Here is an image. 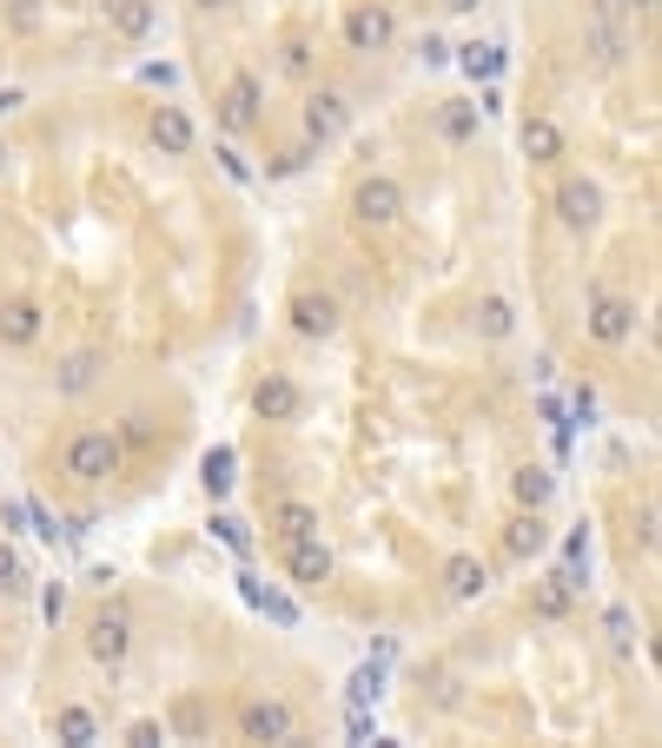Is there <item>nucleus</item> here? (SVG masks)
<instances>
[{"mask_svg": "<svg viewBox=\"0 0 662 748\" xmlns=\"http://www.w3.org/2000/svg\"><path fill=\"white\" fill-rule=\"evenodd\" d=\"M418 53H424V66H444V60H451V46H444V40H424Z\"/></svg>", "mask_w": 662, "mask_h": 748, "instance_id": "58836bf2", "label": "nucleus"}, {"mask_svg": "<svg viewBox=\"0 0 662 748\" xmlns=\"http://www.w3.org/2000/svg\"><path fill=\"white\" fill-rule=\"evenodd\" d=\"M438 126H444V139H451V146H464V139H477V106H464V99H451Z\"/></svg>", "mask_w": 662, "mask_h": 748, "instance_id": "cd10ccee", "label": "nucleus"}, {"mask_svg": "<svg viewBox=\"0 0 662 748\" xmlns=\"http://www.w3.org/2000/svg\"><path fill=\"white\" fill-rule=\"evenodd\" d=\"M517 146H524V159H530V166H557V159H564V126L537 113V119H524Z\"/></svg>", "mask_w": 662, "mask_h": 748, "instance_id": "2eb2a0df", "label": "nucleus"}, {"mask_svg": "<svg viewBox=\"0 0 662 748\" xmlns=\"http://www.w3.org/2000/svg\"><path fill=\"white\" fill-rule=\"evenodd\" d=\"M126 742H133V748H159V742H166V729H159V723H133Z\"/></svg>", "mask_w": 662, "mask_h": 748, "instance_id": "473e14b6", "label": "nucleus"}, {"mask_svg": "<svg viewBox=\"0 0 662 748\" xmlns=\"http://www.w3.org/2000/svg\"><path fill=\"white\" fill-rule=\"evenodd\" d=\"M610 636H617V643H623V650H630V643H637V636H630V610H610Z\"/></svg>", "mask_w": 662, "mask_h": 748, "instance_id": "4c0bfd02", "label": "nucleus"}, {"mask_svg": "<svg viewBox=\"0 0 662 748\" xmlns=\"http://www.w3.org/2000/svg\"><path fill=\"white\" fill-rule=\"evenodd\" d=\"M458 66H464L471 80H497V73H504V46H491V40H471V46H458Z\"/></svg>", "mask_w": 662, "mask_h": 748, "instance_id": "5701e85b", "label": "nucleus"}, {"mask_svg": "<svg viewBox=\"0 0 662 748\" xmlns=\"http://www.w3.org/2000/svg\"><path fill=\"white\" fill-rule=\"evenodd\" d=\"M305 139L312 146H332V139H345V126H351V106H345V93H305Z\"/></svg>", "mask_w": 662, "mask_h": 748, "instance_id": "0eeeda50", "label": "nucleus"}, {"mask_svg": "<svg viewBox=\"0 0 662 748\" xmlns=\"http://www.w3.org/2000/svg\"><path fill=\"white\" fill-rule=\"evenodd\" d=\"M259 99H265L259 73H232L225 93H219V126H225V133H252V126H259Z\"/></svg>", "mask_w": 662, "mask_h": 748, "instance_id": "423d86ee", "label": "nucleus"}, {"mask_svg": "<svg viewBox=\"0 0 662 748\" xmlns=\"http://www.w3.org/2000/svg\"><path fill=\"white\" fill-rule=\"evenodd\" d=\"M550 491H557V477H550V471H537V464L511 471V497H517V510H544V504H550Z\"/></svg>", "mask_w": 662, "mask_h": 748, "instance_id": "6ab92c4d", "label": "nucleus"}, {"mask_svg": "<svg viewBox=\"0 0 662 748\" xmlns=\"http://www.w3.org/2000/svg\"><path fill=\"white\" fill-rule=\"evenodd\" d=\"M378 696H385V656L365 663V670H351V683H345V703H358V709H371Z\"/></svg>", "mask_w": 662, "mask_h": 748, "instance_id": "a878e982", "label": "nucleus"}, {"mask_svg": "<svg viewBox=\"0 0 662 748\" xmlns=\"http://www.w3.org/2000/svg\"><path fill=\"white\" fill-rule=\"evenodd\" d=\"M146 133H153V146L166 152V159H186L192 152V119H186V106H153V119H146Z\"/></svg>", "mask_w": 662, "mask_h": 748, "instance_id": "9b49d317", "label": "nucleus"}, {"mask_svg": "<svg viewBox=\"0 0 662 748\" xmlns=\"http://www.w3.org/2000/svg\"><path fill=\"white\" fill-rule=\"evenodd\" d=\"M398 40V13L385 7V0H358L351 13H345V46L351 53H385Z\"/></svg>", "mask_w": 662, "mask_h": 748, "instance_id": "7ed1b4c3", "label": "nucleus"}, {"mask_svg": "<svg viewBox=\"0 0 662 748\" xmlns=\"http://www.w3.org/2000/svg\"><path fill=\"white\" fill-rule=\"evenodd\" d=\"M53 736H60V742H73V748H86V742H99V723H93V709L66 703V709L53 716Z\"/></svg>", "mask_w": 662, "mask_h": 748, "instance_id": "4be33fe9", "label": "nucleus"}, {"mask_svg": "<svg viewBox=\"0 0 662 748\" xmlns=\"http://www.w3.org/2000/svg\"><path fill=\"white\" fill-rule=\"evenodd\" d=\"M285 318H292L298 338H332V331H338V298H325V292H298Z\"/></svg>", "mask_w": 662, "mask_h": 748, "instance_id": "ddd939ff", "label": "nucleus"}, {"mask_svg": "<svg viewBox=\"0 0 662 748\" xmlns=\"http://www.w3.org/2000/svg\"><path fill=\"white\" fill-rule=\"evenodd\" d=\"M93 378H99V351H73V358L60 365L53 391H60V398H80V391H93Z\"/></svg>", "mask_w": 662, "mask_h": 748, "instance_id": "aec40b11", "label": "nucleus"}, {"mask_svg": "<svg viewBox=\"0 0 662 748\" xmlns=\"http://www.w3.org/2000/svg\"><path fill=\"white\" fill-rule=\"evenodd\" d=\"M285 73H292V80L312 73V46H305V40H285Z\"/></svg>", "mask_w": 662, "mask_h": 748, "instance_id": "2f4dec72", "label": "nucleus"}, {"mask_svg": "<svg viewBox=\"0 0 662 748\" xmlns=\"http://www.w3.org/2000/svg\"><path fill=\"white\" fill-rule=\"evenodd\" d=\"M199 477H206V491H212V497H225V491L239 484V477H232V451H225V444H219V451H206Z\"/></svg>", "mask_w": 662, "mask_h": 748, "instance_id": "c85d7f7f", "label": "nucleus"}, {"mask_svg": "<svg viewBox=\"0 0 662 748\" xmlns=\"http://www.w3.org/2000/svg\"><path fill=\"white\" fill-rule=\"evenodd\" d=\"M219 166H225V179H239V186H245V179H252V166H245V159H239V152H232V146H225V152H219Z\"/></svg>", "mask_w": 662, "mask_h": 748, "instance_id": "72a5a7b5", "label": "nucleus"}, {"mask_svg": "<svg viewBox=\"0 0 662 748\" xmlns=\"http://www.w3.org/2000/svg\"><path fill=\"white\" fill-rule=\"evenodd\" d=\"M504 550H511V557H544V550H550V524H544L537 510H524V517L504 530Z\"/></svg>", "mask_w": 662, "mask_h": 748, "instance_id": "dca6fc26", "label": "nucleus"}, {"mask_svg": "<svg viewBox=\"0 0 662 748\" xmlns=\"http://www.w3.org/2000/svg\"><path fill=\"white\" fill-rule=\"evenodd\" d=\"M444 7H451V13H477L484 0H444Z\"/></svg>", "mask_w": 662, "mask_h": 748, "instance_id": "a19ab883", "label": "nucleus"}, {"mask_svg": "<svg viewBox=\"0 0 662 748\" xmlns=\"http://www.w3.org/2000/svg\"><path fill=\"white\" fill-rule=\"evenodd\" d=\"M570 603H577V597L564 590V577H544V583L530 590V617H544V623H564V617H570Z\"/></svg>", "mask_w": 662, "mask_h": 748, "instance_id": "412c9836", "label": "nucleus"}, {"mask_svg": "<svg viewBox=\"0 0 662 748\" xmlns=\"http://www.w3.org/2000/svg\"><path fill=\"white\" fill-rule=\"evenodd\" d=\"M570 404H577V418H584V424L597 418V391H590V384H577V398H570Z\"/></svg>", "mask_w": 662, "mask_h": 748, "instance_id": "e433bc0d", "label": "nucleus"}, {"mask_svg": "<svg viewBox=\"0 0 662 748\" xmlns=\"http://www.w3.org/2000/svg\"><path fill=\"white\" fill-rule=\"evenodd\" d=\"M557 212H564L570 232H590V225L603 219V186H597V179H570V186L557 192Z\"/></svg>", "mask_w": 662, "mask_h": 748, "instance_id": "f8f14e48", "label": "nucleus"}, {"mask_svg": "<svg viewBox=\"0 0 662 748\" xmlns=\"http://www.w3.org/2000/svg\"><path fill=\"white\" fill-rule=\"evenodd\" d=\"M239 583H245V603H252V610H265L279 630H292V623H298V603H292V597H279V590H259L252 577H239Z\"/></svg>", "mask_w": 662, "mask_h": 748, "instance_id": "393cba45", "label": "nucleus"}, {"mask_svg": "<svg viewBox=\"0 0 662 748\" xmlns=\"http://www.w3.org/2000/svg\"><path fill=\"white\" fill-rule=\"evenodd\" d=\"M40 325H46V312H40L33 298H7V305H0V345L27 351V345L40 338Z\"/></svg>", "mask_w": 662, "mask_h": 748, "instance_id": "4468645a", "label": "nucleus"}, {"mask_svg": "<svg viewBox=\"0 0 662 748\" xmlns=\"http://www.w3.org/2000/svg\"><path fill=\"white\" fill-rule=\"evenodd\" d=\"M298 404H305V398H298V384H292L285 371H265V378L252 384V411H259L265 424H292Z\"/></svg>", "mask_w": 662, "mask_h": 748, "instance_id": "1a4fd4ad", "label": "nucleus"}, {"mask_svg": "<svg viewBox=\"0 0 662 748\" xmlns=\"http://www.w3.org/2000/svg\"><path fill=\"white\" fill-rule=\"evenodd\" d=\"M192 7H225V0H192Z\"/></svg>", "mask_w": 662, "mask_h": 748, "instance_id": "37998d69", "label": "nucleus"}, {"mask_svg": "<svg viewBox=\"0 0 662 748\" xmlns=\"http://www.w3.org/2000/svg\"><path fill=\"white\" fill-rule=\"evenodd\" d=\"M13 577H20V550L0 537V583H13Z\"/></svg>", "mask_w": 662, "mask_h": 748, "instance_id": "c9c22d12", "label": "nucleus"}, {"mask_svg": "<svg viewBox=\"0 0 662 748\" xmlns=\"http://www.w3.org/2000/svg\"><path fill=\"white\" fill-rule=\"evenodd\" d=\"M285 570H292V583H298V590H318V583L332 577V550L318 544V530L285 544Z\"/></svg>", "mask_w": 662, "mask_h": 748, "instance_id": "9d476101", "label": "nucleus"}, {"mask_svg": "<svg viewBox=\"0 0 662 748\" xmlns=\"http://www.w3.org/2000/svg\"><path fill=\"white\" fill-rule=\"evenodd\" d=\"M272 530H279L285 544H292V537H312V530H318V510H312V504H298V497H285V504L272 510Z\"/></svg>", "mask_w": 662, "mask_h": 748, "instance_id": "b1692460", "label": "nucleus"}, {"mask_svg": "<svg viewBox=\"0 0 662 748\" xmlns=\"http://www.w3.org/2000/svg\"><path fill=\"white\" fill-rule=\"evenodd\" d=\"M60 610H66V590H60V583H53V590H46V597H40V617H46V623H60Z\"/></svg>", "mask_w": 662, "mask_h": 748, "instance_id": "f704fd0d", "label": "nucleus"}, {"mask_svg": "<svg viewBox=\"0 0 662 748\" xmlns=\"http://www.w3.org/2000/svg\"><path fill=\"white\" fill-rule=\"evenodd\" d=\"M351 219H358L365 232L398 225V219H404V186H398L391 172H365V179H358V192H351Z\"/></svg>", "mask_w": 662, "mask_h": 748, "instance_id": "f257e3e1", "label": "nucleus"}, {"mask_svg": "<svg viewBox=\"0 0 662 748\" xmlns=\"http://www.w3.org/2000/svg\"><path fill=\"white\" fill-rule=\"evenodd\" d=\"M13 106H27V93H20V86H0V119H7Z\"/></svg>", "mask_w": 662, "mask_h": 748, "instance_id": "ea45409f", "label": "nucleus"}, {"mask_svg": "<svg viewBox=\"0 0 662 748\" xmlns=\"http://www.w3.org/2000/svg\"><path fill=\"white\" fill-rule=\"evenodd\" d=\"M60 464H66V477H80V484H106V477L119 471V438H113V431H73Z\"/></svg>", "mask_w": 662, "mask_h": 748, "instance_id": "f03ea898", "label": "nucleus"}, {"mask_svg": "<svg viewBox=\"0 0 662 748\" xmlns=\"http://www.w3.org/2000/svg\"><path fill=\"white\" fill-rule=\"evenodd\" d=\"M0 172H7V146H0Z\"/></svg>", "mask_w": 662, "mask_h": 748, "instance_id": "c03bdc74", "label": "nucleus"}, {"mask_svg": "<svg viewBox=\"0 0 662 748\" xmlns=\"http://www.w3.org/2000/svg\"><path fill=\"white\" fill-rule=\"evenodd\" d=\"M630 7H643V13H650V7H656V0H630Z\"/></svg>", "mask_w": 662, "mask_h": 748, "instance_id": "79ce46f5", "label": "nucleus"}, {"mask_svg": "<svg viewBox=\"0 0 662 748\" xmlns=\"http://www.w3.org/2000/svg\"><path fill=\"white\" fill-rule=\"evenodd\" d=\"M126 650H133V617H126L119 603H106V610L86 623V656L113 670V663H126Z\"/></svg>", "mask_w": 662, "mask_h": 748, "instance_id": "20e7f679", "label": "nucleus"}, {"mask_svg": "<svg viewBox=\"0 0 662 748\" xmlns=\"http://www.w3.org/2000/svg\"><path fill=\"white\" fill-rule=\"evenodd\" d=\"M477 331H484V338H511V331H517L511 298H484V305H477Z\"/></svg>", "mask_w": 662, "mask_h": 748, "instance_id": "bb28decb", "label": "nucleus"}, {"mask_svg": "<svg viewBox=\"0 0 662 748\" xmlns=\"http://www.w3.org/2000/svg\"><path fill=\"white\" fill-rule=\"evenodd\" d=\"M444 590H451L458 603H471V597L491 590V570H484L477 557H451V563H444Z\"/></svg>", "mask_w": 662, "mask_h": 748, "instance_id": "f3484780", "label": "nucleus"}, {"mask_svg": "<svg viewBox=\"0 0 662 748\" xmlns=\"http://www.w3.org/2000/svg\"><path fill=\"white\" fill-rule=\"evenodd\" d=\"M292 729H298V716H292L279 696H252V703L239 709V736H245V742H292Z\"/></svg>", "mask_w": 662, "mask_h": 748, "instance_id": "39448f33", "label": "nucleus"}, {"mask_svg": "<svg viewBox=\"0 0 662 748\" xmlns=\"http://www.w3.org/2000/svg\"><path fill=\"white\" fill-rule=\"evenodd\" d=\"M345 729H351V742H365V748L378 742V748H385V736H378V729H371V716H365V709H358V703H345Z\"/></svg>", "mask_w": 662, "mask_h": 748, "instance_id": "c756f323", "label": "nucleus"}, {"mask_svg": "<svg viewBox=\"0 0 662 748\" xmlns=\"http://www.w3.org/2000/svg\"><path fill=\"white\" fill-rule=\"evenodd\" d=\"M590 338L597 345H630L637 338V305L630 298H590Z\"/></svg>", "mask_w": 662, "mask_h": 748, "instance_id": "6e6552de", "label": "nucleus"}, {"mask_svg": "<svg viewBox=\"0 0 662 748\" xmlns=\"http://www.w3.org/2000/svg\"><path fill=\"white\" fill-rule=\"evenodd\" d=\"M212 530H219V544H232L239 557L252 550V537H245V524H239V517H212Z\"/></svg>", "mask_w": 662, "mask_h": 748, "instance_id": "7c9ffc66", "label": "nucleus"}, {"mask_svg": "<svg viewBox=\"0 0 662 748\" xmlns=\"http://www.w3.org/2000/svg\"><path fill=\"white\" fill-rule=\"evenodd\" d=\"M106 20H113V33H126V40H146V33L159 27V7H153V0H113Z\"/></svg>", "mask_w": 662, "mask_h": 748, "instance_id": "a211bd4d", "label": "nucleus"}]
</instances>
